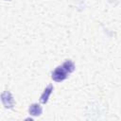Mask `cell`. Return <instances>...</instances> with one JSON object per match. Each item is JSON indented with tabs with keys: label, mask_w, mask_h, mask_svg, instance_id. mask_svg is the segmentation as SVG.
I'll list each match as a JSON object with an SVG mask.
<instances>
[{
	"label": "cell",
	"mask_w": 121,
	"mask_h": 121,
	"mask_svg": "<svg viewBox=\"0 0 121 121\" xmlns=\"http://www.w3.org/2000/svg\"><path fill=\"white\" fill-rule=\"evenodd\" d=\"M1 100H2V103L5 106V108H7V109H11L14 106V99L9 91H5L2 93Z\"/></svg>",
	"instance_id": "7a4b0ae2"
},
{
	"label": "cell",
	"mask_w": 121,
	"mask_h": 121,
	"mask_svg": "<svg viewBox=\"0 0 121 121\" xmlns=\"http://www.w3.org/2000/svg\"><path fill=\"white\" fill-rule=\"evenodd\" d=\"M52 91H53V85H51V84H50V85H48V86L44 89V91H43V95H41V97H40V101H41V103L45 104V103L48 101L49 95H51Z\"/></svg>",
	"instance_id": "3957f363"
},
{
	"label": "cell",
	"mask_w": 121,
	"mask_h": 121,
	"mask_svg": "<svg viewBox=\"0 0 121 121\" xmlns=\"http://www.w3.org/2000/svg\"><path fill=\"white\" fill-rule=\"evenodd\" d=\"M9 1H10V0H9Z\"/></svg>",
	"instance_id": "8992f818"
},
{
	"label": "cell",
	"mask_w": 121,
	"mask_h": 121,
	"mask_svg": "<svg viewBox=\"0 0 121 121\" xmlns=\"http://www.w3.org/2000/svg\"><path fill=\"white\" fill-rule=\"evenodd\" d=\"M68 72L61 66H58L52 73V79L54 81H57V82H60L62 80H64L67 76H68Z\"/></svg>",
	"instance_id": "6da1fadb"
},
{
	"label": "cell",
	"mask_w": 121,
	"mask_h": 121,
	"mask_svg": "<svg viewBox=\"0 0 121 121\" xmlns=\"http://www.w3.org/2000/svg\"><path fill=\"white\" fill-rule=\"evenodd\" d=\"M28 112H29V114L33 115V116H39L42 114V107L37 104V103H33L29 106V109H28Z\"/></svg>",
	"instance_id": "277c9868"
},
{
	"label": "cell",
	"mask_w": 121,
	"mask_h": 121,
	"mask_svg": "<svg viewBox=\"0 0 121 121\" xmlns=\"http://www.w3.org/2000/svg\"><path fill=\"white\" fill-rule=\"evenodd\" d=\"M62 67H63L68 73H72V72L75 70V64H74V62H73L72 60H70L64 61L63 64H62Z\"/></svg>",
	"instance_id": "5b68a950"
}]
</instances>
